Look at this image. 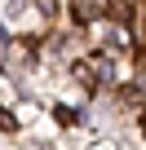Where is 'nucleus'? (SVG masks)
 <instances>
[{
	"mask_svg": "<svg viewBox=\"0 0 146 150\" xmlns=\"http://www.w3.org/2000/svg\"><path fill=\"white\" fill-rule=\"evenodd\" d=\"M102 5H106V0H80V18H89V9H93V13H98V9H102Z\"/></svg>",
	"mask_w": 146,
	"mask_h": 150,
	"instance_id": "f257e3e1",
	"label": "nucleus"
},
{
	"mask_svg": "<svg viewBox=\"0 0 146 150\" xmlns=\"http://www.w3.org/2000/svg\"><path fill=\"white\" fill-rule=\"evenodd\" d=\"M0 128H5V132H14V128H18V124H14V115H9V110H0Z\"/></svg>",
	"mask_w": 146,
	"mask_h": 150,
	"instance_id": "f03ea898",
	"label": "nucleus"
}]
</instances>
